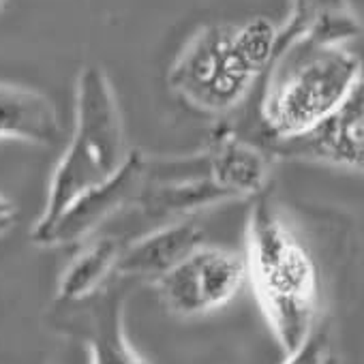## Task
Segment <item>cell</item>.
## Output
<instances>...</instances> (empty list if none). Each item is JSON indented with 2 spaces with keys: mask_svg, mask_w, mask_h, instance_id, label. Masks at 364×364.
Here are the masks:
<instances>
[{
  "mask_svg": "<svg viewBox=\"0 0 364 364\" xmlns=\"http://www.w3.org/2000/svg\"><path fill=\"white\" fill-rule=\"evenodd\" d=\"M245 262L255 298L281 349L289 353L317 321L319 279L306 247L283 221L266 191L253 198Z\"/></svg>",
  "mask_w": 364,
  "mask_h": 364,
  "instance_id": "cell-1",
  "label": "cell"
},
{
  "mask_svg": "<svg viewBox=\"0 0 364 364\" xmlns=\"http://www.w3.org/2000/svg\"><path fill=\"white\" fill-rule=\"evenodd\" d=\"M360 56L347 43L300 35L266 69L259 120L266 141L296 135L334 112L362 84Z\"/></svg>",
  "mask_w": 364,
  "mask_h": 364,
  "instance_id": "cell-2",
  "label": "cell"
},
{
  "mask_svg": "<svg viewBox=\"0 0 364 364\" xmlns=\"http://www.w3.org/2000/svg\"><path fill=\"white\" fill-rule=\"evenodd\" d=\"M124 129L109 77L97 65L82 69L75 90V127L67 150L52 171L48 200L31 238L43 245L67 206L101 185L127 161Z\"/></svg>",
  "mask_w": 364,
  "mask_h": 364,
  "instance_id": "cell-3",
  "label": "cell"
},
{
  "mask_svg": "<svg viewBox=\"0 0 364 364\" xmlns=\"http://www.w3.org/2000/svg\"><path fill=\"white\" fill-rule=\"evenodd\" d=\"M257 77L234 46V26L210 24L182 48L167 82L189 105L221 116L242 103Z\"/></svg>",
  "mask_w": 364,
  "mask_h": 364,
  "instance_id": "cell-4",
  "label": "cell"
},
{
  "mask_svg": "<svg viewBox=\"0 0 364 364\" xmlns=\"http://www.w3.org/2000/svg\"><path fill=\"white\" fill-rule=\"evenodd\" d=\"M247 281V262L238 253L198 247L156 279L163 304L180 317L206 315L225 306Z\"/></svg>",
  "mask_w": 364,
  "mask_h": 364,
  "instance_id": "cell-5",
  "label": "cell"
},
{
  "mask_svg": "<svg viewBox=\"0 0 364 364\" xmlns=\"http://www.w3.org/2000/svg\"><path fill=\"white\" fill-rule=\"evenodd\" d=\"M268 152L281 159L317 161L347 169H362L364 159V92L358 84L349 97L313 127L268 144Z\"/></svg>",
  "mask_w": 364,
  "mask_h": 364,
  "instance_id": "cell-6",
  "label": "cell"
},
{
  "mask_svg": "<svg viewBox=\"0 0 364 364\" xmlns=\"http://www.w3.org/2000/svg\"><path fill=\"white\" fill-rule=\"evenodd\" d=\"M144 163L146 159L137 150H129L127 161L116 173H112L101 185L88 189L67 206V210L52 225L43 247L73 245L77 240H84L112 215L129 204H135L144 187Z\"/></svg>",
  "mask_w": 364,
  "mask_h": 364,
  "instance_id": "cell-7",
  "label": "cell"
},
{
  "mask_svg": "<svg viewBox=\"0 0 364 364\" xmlns=\"http://www.w3.org/2000/svg\"><path fill=\"white\" fill-rule=\"evenodd\" d=\"M127 287L120 283L99 287L84 300L58 302L67 311L65 326L73 328L90 347L92 364H146L129 345L122 328Z\"/></svg>",
  "mask_w": 364,
  "mask_h": 364,
  "instance_id": "cell-8",
  "label": "cell"
},
{
  "mask_svg": "<svg viewBox=\"0 0 364 364\" xmlns=\"http://www.w3.org/2000/svg\"><path fill=\"white\" fill-rule=\"evenodd\" d=\"M208 173L234 200L255 198L270 180V152L242 139L236 131L221 127L208 139L204 152Z\"/></svg>",
  "mask_w": 364,
  "mask_h": 364,
  "instance_id": "cell-9",
  "label": "cell"
},
{
  "mask_svg": "<svg viewBox=\"0 0 364 364\" xmlns=\"http://www.w3.org/2000/svg\"><path fill=\"white\" fill-rule=\"evenodd\" d=\"M204 245V230L191 219H176L120 251L116 274L122 279H159Z\"/></svg>",
  "mask_w": 364,
  "mask_h": 364,
  "instance_id": "cell-10",
  "label": "cell"
},
{
  "mask_svg": "<svg viewBox=\"0 0 364 364\" xmlns=\"http://www.w3.org/2000/svg\"><path fill=\"white\" fill-rule=\"evenodd\" d=\"M0 137L52 146L60 139L54 103L31 88L0 84Z\"/></svg>",
  "mask_w": 364,
  "mask_h": 364,
  "instance_id": "cell-11",
  "label": "cell"
},
{
  "mask_svg": "<svg viewBox=\"0 0 364 364\" xmlns=\"http://www.w3.org/2000/svg\"><path fill=\"white\" fill-rule=\"evenodd\" d=\"M122 247L116 238H99L88 245L63 272L58 283V302H77L103 287L116 270Z\"/></svg>",
  "mask_w": 364,
  "mask_h": 364,
  "instance_id": "cell-12",
  "label": "cell"
},
{
  "mask_svg": "<svg viewBox=\"0 0 364 364\" xmlns=\"http://www.w3.org/2000/svg\"><path fill=\"white\" fill-rule=\"evenodd\" d=\"M279 28L266 18H253L234 26V46L255 75H264L277 54Z\"/></svg>",
  "mask_w": 364,
  "mask_h": 364,
  "instance_id": "cell-13",
  "label": "cell"
},
{
  "mask_svg": "<svg viewBox=\"0 0 364 364\" xmlns=\"http://www.w3.org/2000/svg\"><path fill=\"white\" fill-rule=\"evenodd\" d=\"M285 364H328L330 362V326L328 321L319 319L313 323L304 341L285 353Z\"/></svg>",
  "mask_w": 364,
  "mask_h": 364,
  "instance_id": "cell-14",
  "label": "cell"
},
{
  "mask_svg": "<svg viewBox=\"0 0 364 364\" xmlns=\"http://www.w3.org/2000/svg\"><path fill=\"white\" fill-rule=\"evenodd\" d=\"M313 7L315 0H291V16L289 22L285 24V28H279V39H277V52L281 48H285L289 41H294L296 37L304 35V31L309 28L311 16H313ZM277 56V54H274Z\"/></svg>",
  "mask_w": 364,
  "mask_h": 364,
  "instance_id": "cell-15",
  "label": "cell"
},
{
  "mask_svg": "<svg viewBox=\"0 0 364 364\" xmlns=\"http://www.w3.org/2000/svg\"><path fill=\"white\" fill-rule=\"evenodd\" d=\"M16 221V206L5 198L0 196V232H7Z\"/></svg>",
  "mask_w": 364,
  "mask_h": 364,
  "instance_id": "cell-16",
  "label": "cell"
},
{
  "mask_svg": "<svg viewBox=\"0 0 364 364\" xmlns=\"http://www.w3.org/2000/svg\"><path fill=\"white\" fill-rule=\"evenodd\" d=\"M0 5H3V0H0Z\"/></svg>",
  "mask_w": 364,
  "mask_h": 364,
  "instance_id": "cell-17",
  "label": "cell"
}]
</instances>
